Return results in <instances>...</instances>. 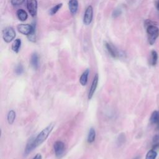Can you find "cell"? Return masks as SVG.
<instances>
[{
  "instance_id": "1",
  "label": "cell",
  "mask_w": 159,
  "mask_h": 159,
  "mask_svg": "<svg viewBox=\"0 0 159 159\" xmlns=\"http://www.w3.org/2000/svg\"><path fill=\"white\" fill-rule=\"evenodd\" d=\"M145 25L147 29V32L148 34V40L150 45H152L155 42L156 39L159 36V29L152 24L149 20H147L145 22Z\"/></svg>"
},
{
  "instance_id": "2",
  "label": "cell",
  "mask_w": 159,
  "mask_h": 159,
  "mask_svg": "<svg viewBox=\"0 0 159 159\" xmlns=\"http://www.w3.org/2000/svg\"><path fill=\"white\" fill-rule=\"evenodd\" d=\"M54 126H55L54 123H50L36 136L34 140L35 145L36 147L40 145V144H42L48 138V135L52 131Z\"/></svg>"
},
{
  "instance_id": "3",
  "label": "cell",
  "mask_w": 159,
  "mask_h": 159,
  "mask_svg": "<svg viewBox=\"0 0 159 159\" xmlns=\"http://www.w3.org/2000/svg\"><path fill=\"white\" fill-rule=\"evenodd\" d=\"M16 37V32L11 27H7L5 28L2 31V39L7 42L9 43L14 39Z\"/></svg>"
},
{
  "instance_id": "4",
  "label": "cell",
  "mask_w": 159,
  "mask_h": 159,
  "mask_svg": "<svg viewBox=\"0 0 159 159\" xmlns=\"http://www.w3.org/2000/svg\"><path fill=\"white\" fill-rule=\"evenodd\" d=\"M93 9L91 6H88L86 8L84 17H83V23L86 25H89L93 20Z\"/></svg>"
},
{
  "instance_id": "5",
  "label": "cell",
  "mask_w": 159,
  "mask_h": 159,
  "mask_svg": "<svg viewBox=\"0 0 159 159\" xmlns=\"http://www.w3.org/2000/svg\"><path fill=\"white\" fill-rule=\"evenodd\" d=\"M53 149L57 157H61L65 152V144L61 141H56L53 144Z\"/></svg>"
},
{
  "instance_id": "6",
  "label": "cell",
  "mask_w": 159,
  "mask_h": 159,
  "mask_svg": "<svg viewBox=\"0 0 159 159\" xmlns=\"http://www.w3.org/2000/svg\"><path fill=\"white\" fill-rule=\"evenodd\" d=\"M27 8L30 14L34 17L37 13V0H26Z\"/></svg>"
},
{
  "instance_id": "7",
  "label": "cell",
  "mask_w": 159,
  "mask_h": 159,
  "mask_svg": "<svg viewBox=\"0 0 159 159\" xmlns=\"http://www.w3.org/2000/svg\"><path fill=\"white\" fill-rule=\"evenodd\" d=\"M18 31L23 34V35H29L33 30L34 29V26L33 25H29V24H19L17 27Z\"/></svg>"
},
{
  "instance_id": "8",
  "label": "cell",
  "mask_w": 159,
  "mask_h": 159,
  "mask_svg": "<svg viewBox=\"0 0 159 159\" xmlns=\"http://www.w3.org/2000/svg\"><path fill=\"white\" fill-rule=\"evenodd\" d=\"M98 80H99V76H98V74H96L94 76V78L93 80V81H92V83H91V87L89 88V93H88V99H91L96 89H97V86H98Z\"/></svg>"
},
{
  "instance_id": "9",
  "label": "cell",
  "mask_w": 159,
  "mask_h": 159,
  "mask_svg": "<svg viewBox=\"0 0 159 159\" xmlns=\"http://www.w3.org/2000/svg\"><path fill=\"white\" fill-rule=\"evenodd\" d=\"M105 46L108 52V53L110 54V55L113 57V58H117L119 57L120 54L117 49L115 46H114L112 43H109V42H106L105 43Z\"/></svg>"
},
{
  "instance_id": "10",
  "label": "cell",
  "mask_w": 159,
  "mask_h": 159,
  "mask_svg": "<svg viewBox=\"0 0 159 159\" xmlns=\"http://www.w3.org/2000/svg\"><path fill=\"white\" fill-rule=\"evenodd\" d=\"M34 140H35V138L32 137L29 140V141L27 142L26 147H25V150H24V155H25V156H26L28 154H29L35 148H36V147L35 145Z\"/></svg>"
},
{
  "instance_id": "11",
  "label": "cell",
  "mask_w": 159,
  "mask_h": 159,
  "mask_svg": "<svg viewBox=\"0 0 159 159\" xmlns=\"http://www.w3.org/2000/svg\"><path fill=\"white\" fill-rule=\"evenodd\" d=\"M69 10L72 15H75L78 9V0H70L68 2Z\"/></svg>"
},
{
  "instance_id": "12",
  "label": "cell",
  "mask_w": 159,
  "mask_h": 159,
  "mask_svg": "<svg viewBox=\"0 0 159 159\" xmlns=\"http://www.w3.org/2000/svg\"><path fill=\"white\" fill-rule=\"evenodd\" d=\"M150 122L153 124H155L158 129H159V111H154L150 117Z\"/></svg>"
},
{
  "instance_id": "13",
  "label": "cell",
  "mask_w": 159,
  "mask_h": 159,
  "mask_svg": "<svg viewBox=\"0 0 159 159\" xmlns=\"http://www.w3.org/2000/svg\"><path fill=\"white\" fill-rule=\"evenodd\" d=\"M30 64L34 70H37L39 68V55L37 53H34L30 58Z\"/></svg>"
},
{
  "instance_id": "14",
  "label": "cell",
  "mask_w": 159,
  "mask_h": 159,
  "mask_svg": "<svg viewBox=\"0 0 159 159\" xmlns=\"http://www.w3.org/2000/svg\"><path fill=\"white\" fill-rule=\"evenodd\" d=\"M89 73V70L88 69H86L81 75L80 78V83L82 86H85L87 84L88 79V75Z\"/></svg>"
},
{
  "instance_id": "15",
  "label": "cell",
  "mask_w": 159,
  "mask_h": 159,
  "mask_svg": "<svg viewBox=\"0 0 159 159\" xmlns=\"http://www.w3.org/2000/svg\"><path fill=\"white\" fill-rule=\"evenodd\" d=\"M16 14H17V17L18 19L20 20V21H25V20H27V19L28 17V15H27V12L25 11H24V9H19L17 11Z\"/></svg>"
},
{
  "instance_id": "16",
  "label": "cell",
  "mask_w": 159,
  "mask_h": 159,
  "mask_svg": "<svg viewBox=\"0 0 159 159\" xmlns=\"http://www.w3.org/2000/svg\"><path fill=\"white\" fill-rule=\"evenodd\" d=\"M96 139V131L93 127H91L89 130V132L88 134L87 141L89 143H92L94 142Z\"/></svg>"
},
{
  "instance_id": "17",
  "label": "cell",
  "mask_w": 159,
  "mask_h": 159,
  "mask_svg": "<svg viewBox=\"0 0 159 159\" xmlns=\"http://www.w3.org/2000/svg\"><path fill=\"white\" fill-rule=\"evenodd\" d=\"M21 40L19 39H16L12 44V50L13 52H14L15 53H18L19 50H20V46H21Z\"/></svg>"
},
{
  "instance_id": "18",
  "label": "cell",
  "mask_w": 159,
  "mask_h": 159,
  "mask_svg": "<svg viewBox=\"0 0 159 159\" xmlns=\"http://www.w3.org/2000/svg\"><path fill=\"white\" fill-rule=\"evenodd\" d=\"M158 60V53L156 51L152 50L151 52L150 58V64L152 66H155L157 65Z\"/></svg>"
},
{
  "instance_id": "19",
  "label": "cell",
  "mask_w": 159,
  "mask_h": 159,
  "mask_svg": "<svg viewBox=\"0 0 159 159\" xmlns=\"http://www.w3.org/2000/svg\"><path fill=\"white\" fill-rule=\"evenodd\" d=\"M16 119V112L14 110H11L9 111L7 115V120L9 124H12Z\"/></svg>"
},
{
  "instance_id": "20",
  "label": "cell",
  "mask_w": 159,
  "mask_h": 159,
  "mask_svg": "<svg viewBox=\"0 0 159 159\" xmlns=\"http://www.w3.org/2000/svg\"><path fill=\"white\" fill-rule=\"evenodd\" d=\"M157 155V152L154 149L150 150L145 156V159H155Z\"/></svg>"
},
{
  "instance_id": "21",
  "label": "cell",
  "mask_w": 159,
  "mask_h": 159,
  "mask_svg": "<svg viewBox=\"0 0 159 159\" xmlns=\"http://www.w3.org/2000/svg\"><path fill=\"white\" fill-rule=\"evenodd\" d=\"M62 5H63L62 3H60V4H58L55 5L53 7H52L49 10V14L51 15V16H53L55 14H56L58 11V10H60V8L62 7Z\"/></svg>"
},
{
  "instance_id": "22",
  "label": "cell",
  "mask_w": 159,
  "mask_h": 159,
  "mask_svg": "<svg viewBox=\"0 0 159 159\" xmlns=\"http://www.w3.org/2000/svg\"><path fill=\"white\" fill-rule=\"evenodd\" d=\"M33 26H34V29H33V30L32 32L29 35H27V38L28 39L32 42H35V40H36V29H35V24H33Z\"/></svg>"
},
{
  "instance_id": "23",
  "label": "cell",
  "mask_w": 159,
  "mask_h": 159,
  "mask_svg": "<svg viewBox=\"0 0 159 159\" xmlns=\"http://www.w3.org/2000/svg\"><path fill=\"white\" fill-rule=\"evenodd\" d=\"M125 141V135L122 133L120 134L118 137H117V143L118 144V145H121L122 144H123Z\"/></svg>"
},
{
  "instance_id": "24",
  "label": "cell",
  "mask_w": 159,
  "mask_h": 159,
  "mask_svg": "<svg viewBox=\"0 0 159 159\" xmlns=\"http://www.w3.org/2000/svg\"><path fill=\"white\" fill-rule=\"evenodd\" d=\"M24 72V68L21 64H18L15 68V73L17 75L22 74Z\"/></svg>"
},
{
  "instance_id": "25",
  "label": "cell",
  "mask_w": 159,
  "mask_h": 159,
  "mask_svg": "<svg viewBox=\"0 0 159 159\" xmlns=\"http://www.w3.org/2000/svg\"><path fill=\"white\" fill-rule=\"evenodd\" d=\"M121 14H122V11H121L120 9H119V8L116 9L112 12V17L116 18V17H119Z\"/></svg>"
},
{
  "instance_id": "26",
  "label": "cell",
  "mask_w": 159,
  "mask_h": 159,
  "mask_svg": "<svg viewBox=\"0 0 159 159\" xmlns=\"http://www.w3.org/2000/svg\"><path fill=\"white\" fill-rule=\"evenodd\" d=\"M25 2V0H11V2L13 6H19Z\"/></svg>"
},
{
  "instance_id": "27",
  "label": "cell",
  "mask_w": 159,
  "mask_h": 159,
  "mask_svg": "<svg viewBox=\"0 0 159 159\" xmlns=\"http://www.w3.org/2000/svg\"><path fill=\"white\" fill-rule=\"evenodd\" d=\"M42 157L41 154L37 153L35 155V157L32 159H42Z\"/></svg>"
},
{
  "instance_id": "28",
  "label": "cell",
  "mask_w": 159,
  "mask_h": 159,
  "mask_svg": "<svg viewBox=\"0 0 159 159\" xmlns=\"http://www.w3.org/2000/svg\"><path fill=\"white\" fill-rule=\"evenodd\" d=\"M158 140H159V134H157L155 135V137H153V142H157Z\"/></svg>"
},
{
  "instance_id": "29",
  "label": "cell",
  "mask_w": 159,
  "mask_h": 159,
  "mask_svg": "<svg viewBox=\"0 0 159 159\" xmlns=\"http://www.w3.org/2000/svg\"><path fill=\"white\" fill-rule=\"evenodd\" d=\"M156 7H157V9L158 11H159V0H157V2H156Z\"/></svg>"
}]
</instances>
